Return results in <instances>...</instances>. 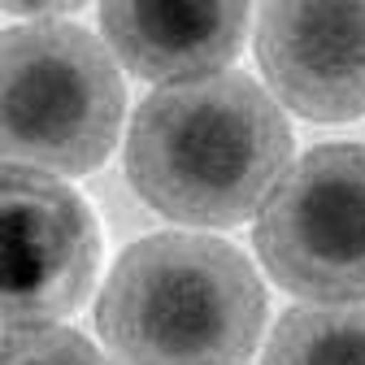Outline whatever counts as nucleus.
Segmentation results:
<instances>
[{"mask_svg":"<svg viewBox=\"0 0 365 365\" xmlns=\"http://www.w3.org/2000/svg\"><path fill=\"white\" fill-rule=\"evenodd\" d=\"M5 331L53 327L74 313L96 279L101 235L91 209L53 174L5 165Z\"/></svg>","mask_w":365,"mask_h":365,"instance_id":"39448f33","label":"nucleus"},{"mask_svg":"<svg viewBox=\"0 0 365 365\" xmlns=\"http://www.w3.org/2000/svg\"><path fill=\"white\" fill-rule=\"evenodd\" d=\"M269 279L317 304L365 300V144L304 153L257 213Z\"/></svg>","mask_w":365,"mask_h":365,"instance_id":"20e7f679","label":"nucleus"},{"mask_svg":"<svg viewBox=\"0 0 365 365\" xmlns=\"http://www.w3.org/2000/svg\"><path fill=\"white\" fill-rule=\"evenodd\" d=\"M5 365H113L91 339L66 327L5 331Z\"/></svg>","mask_w":365,"mask_h":365,"instance_id":"1a4fd4ad","label":"nucleus"},{"mask_svg":"<svg viewBox=\"0 0 365 365\" xmlns=\"http://www.w3.org/2000/svg\"><path fill=\"white\" fill-rule=\"evenodd\" d=\"M257 61L269 91L309 122L365 113V5H265Z\"/></svg>","mask_w":365,"mask_h":365,"instance_id":"423d86ee","label":"nucleus"},{"mask_svg":"<svg viewBox=\"0 0 365 365\" xmlns=\"http://www.w3.org/2000/svg\"><path fill=\"white\" fill-rule=\"evenodd\" d=\"M96 327L118 365H244L265 327V292L240 248L153 235L118 257Z\"/></svg>","mask_w":365,"mask_h":365,"instance_id":"f03ea898","label":"nucleus"},{"mask_svg":"<svg viewBox=\"0 0 365 365\" xmlns=\"http://www.w3.org/2000/svg\"><path fill=\"white\" fill-rule=\"evenodd\" d=\"M126 91L105 43L70 22L9 26L0 39V148L35 174L96 170L122 126Z\"/></svg>","mask_w":365,"mask_h":365,"instance_id":"7ed1b4c3","label":"nucleus"},{"mask_svg":"<svg viewBox=\"0 0 365 365\" xmlns=\"http://www.w3.org/2000/svg\"><path fill=\"white\" fill-rule=\"evenodd\" d=\"M292 126L248 74L161 87L126 135V178L148 209L187 226H235L292 170Z\"/></svg>","mask_w":365,"mask_h":365,"instance_id":"f257e3e1","label":"nucleus"},{"mask_svg":"<svg viewBox=\"0 0 365 365\" xmlns=\"http://www.w3.org/2000/svg\"><path fill=\"white\" fill-rule=\"evenodd\" d=\"M248 5H105L101 31L118 61L148 83H192L222 74L244 48Z\"/></svg>","mask_w":365,"mask_h":365,"instance_id":"0eeeda50","label":"nucleus"},{"mask_svg":"<svg viewBox=\"0 0 365 365\" xmlns=\"http://www.w3.org/2000/svg\"><path fill=\"white\" fill-rule=\"evenodd\" d=\"M261 365H365V300L283 313Z\"/></svg>","mask_w":365,"mask_h":365,"instance_id":"6e6552de","label":"nucleus"}]
</instances>
